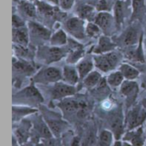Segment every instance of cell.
Returning a JSON list of instances; mask_svg holds the SVG:
<instances>
[{"label":"cell","mask_w":146,"mask_h":146,"mask_svg":"<svg viewBox=\"0 0 146 146\" xmlns=\"http://www.w3.org/2000/svg\"><path fill=\"white\" fill-rule=\"evenodd\" d=\"M121 55L119 52L111 51L104 54H98L93 57L94 64L97 68L102 72H110L119 65L121 62Z\"/></svg>","instance_id":"1"},{"label":"cell","mask_w":146,"mask_h":146,"mask_svg":"<svg viewBox=\"0 0 146 146\" xmlns=\"http://www.w3.org/2000/svg\"><path fill=\"white\" fill-rule=\"evenodd\" d=\"M62 78V73L53 67H49L41 69L37 74L33 77V81L36 83L41 84H50V83H56Z\"/></svg>","instance_id":"2"},{"label":"cell","mask_w":146,"mask_h":146,"mask_svg":"<svg viewBox=\"0 0 146 146\" xmlns=\"http://www.w3.org/2000/svg\"><path fill=\"white\" fill-rule=\"evenodd\" d=\"M65 29L73 37L77 39H84L86 36V26L83 19L78 17H71L64 23Z\"/></svg>","instance_id":"3"},{"label":"cell","mask_w":146,"mask_h":146,"mask_svg":"<svg viewBox=\"0 0 146 146\" xmlns=\"http://www.w3.org/2000/svg\"><path fill=\"white\" fill-rule=\"evenodd\" d=\"M66 55V50L59 47H40L38 51V56L45 63H51L59 61Z\"/></svg>","instance_id":"4"},{"label":"cell","mask_w":146,"mask_h":146,"mask_svg":"<svg viewBox=\"0 0 146 146\" xmlns=\"http://www.w3.org/2000/svg\"><path fill=\"white\" fill-rule=\"evenodd\" d=\"M146 119V110L141 106H135L133 107L128 113L127 118V128L132 130L139 126L142 125V123Z\"/></svg>","instance_id":"5"},{"label":"cell","mask_w":146,"mask_h":146,"mask_svg":"<svg viewBox=\"0 0 146 146\" xmlns=\"http://www.w3.org/2000/svg\"><path fill=\"white\" fill-rule=\"evenodd\" d=\"M75 92L76 89L74 87V86L68 85L67 83L56 82L51 89V97L54 99H62L72 96Z\"/></svg>","instance_id":"6"},{"label":"cell","mask_w":146,"mask_h":146,"mask_svg":"<svg viewBox=\"0 0 146 146\" xmlns=\"http://www.w3.org/2000/svg\"><path fill=\"white\" fill-rule=\"evenodd\" d=\"M140 38L141 36H139V27L137 26H131L123 33L120 38V41L123 46L130 47L136 44Z\"/></svg>","instance_id":"7"},{"label":"cell","mask_w":146,"mask_h":146,"mask_svg":"<svg viewBox=\"0 0 146 146\" xmlns=\"http://www.w3.org/2000/svg\"><path fill=\"white\" fill-rule=\"evenodd\" d=\"M94 22L104 32H109L111 30L114 23H115V17L106 11H100L97 14Z\"/></svg>","instance_id":"8"},{"label":"cell","mask_w":146,"mask_h":146,"mask_svg":"<svg viewBox=\"0 0 146 146\" xmlns=\"http://www.w3.org/2000/svg\"><path fill=\"white\" fill-rule=\"evenodd\" d=\"M15 98H21V100H24L26 103L29 102H34V103H40L43 102V98L41 94L38 92V91L34 86H29L24 90H22L21 92L17 93L15 96Z\"/></svg>","instance_id":"9"},{"label":"cell","mask_w":146,"mask_h":146,"mask_svg":"<svg viewBox=\"0 0 146 146\" xmlns=\"http://www.w3.org/2000/svg\"><path fill=\"white\" fill-rule=\"evenodd\" d=\"M121 92L127 98V103L132 104L139 92V86L133 80H125L121 86Z\"/></svg>","instance_id":"10"},{"label":"cell","mask_w":146,"mask_h":146,"mask_svg":"<svg viewBox=\"0 0 146 146\" xmlns=\"http://www.w3.org/2000/svg\"><path fill=\"white\" fill-rule=\"evenodd\" d=\"M28 30L31 35L42 40L50 39V32L48 28L34 21L28 22Z\"/></svg>","instance_id":"11"},{"label":"cell","mask_w":146,"mask_h":146,"mask_svg":"<svg viewBox=\"0 0 146 146\" xmlns=\"http://www.w3.org/2000/svg\"><path fill=\"white\" fill-rule=\"evenodd\" d=\"M29 40V30L25 27L13 28V42L21 46L26 47Z\"/></svg>","instance_id":"12"},{"label":"cell","mask_w":146,"mask_h":146,"mask_svg":"<svg viewBox=\"0 0 146 146\" xmlns=\"http://www.w3.org/2000/svg\"><path fill=\"white\" fill-rule=\"evenodd\" d=\"M115 47L116 44L111 40L110 38L107 36H101L98 45L95 47L94 52L97 54H104L113 51Z\"/></svg>","instance_id":"13"},{"label":"cell","mask_w":146,"mask_h":146,"mask_svg":"<svg viewBox=\"0 0 146 146\" xmlns=\"http://www.w3.org/2000/svg\"><path fill=\"white\" fill-rule=\"evenodd\" d=\"M62 79L64 80L65 83L68 85H75L80 79L77 68L72 66H65L62 70Z\"/></svg>","instance_id":"14"},{"label":"cell","mask_w":146,"mask_h":146,"mask_svg":"<svg viewBox=\"0 0 146 146\" xmlns=\"http://www.w3.org/2000/svg\"><path fill=\"white\" fill-rule=\"evenodd\" d=\"M94 61L93 59H89V58H84L79 63L77 64V70L80 75V79H85L92 70L93 66H94Z\"/></svg>","instance_id":"15"},{"label":"cell","mask_w":146,"mask_h":146,"mask_svg":"<svg viewBox=\"0 0 146 146\" xmlns=\"http://www.w3.org/2000/svg\"><path fill=\"white\" fill-rule=\"evenodd\" d=\"M124 139L128 141L133 146H142L144 145V142H145L142 127H139L137 131L128 132L125 135Z\"/></svg>","instance_id":"16"},{"label":"cell","mask_w":146,"mask_h":146,"mask_svg":"<svg viewBox=\"0 0 146 146\" xmlns=\"http://www.w3.org/2000/svg\"><path fill=\"white\" fill-rule=\"evenodd\" d=\"M33 71V68L27 62L22 61H13V72H15V74L19 75H30Z\"/></svg>","instance_id":"17"},{"label":"cell","mask_w":146,"mask_h":146,"mask_svg":"<svg viewBox=\"0 0 146 146\" xmlns=\"http://www.w3.org/2000/svg\"><path fill=\"white\" fill-rule=\"evenodd\" d=\"M114 13H115V25L121 27L124 21L125 17V4L122 0H117L115 3L114 7Z\"/></svg>","instance_id":"18"},{"label":"cell","mask_w":146,"mask_h":146,"mask_svg":"<svg viewBox=\"0 0 146 146\" xmlns=\"http://www.w3.org/2000/svg\"><path fill=\"white\" fill-rule=\"evenodd\" d=\"M120 72L127 80H133L139 75V72L137 68L127 63H122L120 66Z\"/></svg>","instance_id":"19"},{"label":"cell","mask_w":146,"mask_h":146,"mask_svg":"<svg viewBox=\"0 0 146 146\" xmlns=\"http://www.w3.org/2000/svg\"><path fill=\"white\" fill-rule=\"evenodd\" d=\"M20 9L23 15L28 18H35L37 15V6L31 1H21L20 3Z\"/></svg>","instance_id":"20"},{"label":"cell","mask_w":146,"mask_h":146,"mask_svg":"<svg viewBox=\"0 0 146 146\" xmlns=\"http://www.w3.org/2000/svg\"><path fill=\"white\" fill-rule=\"evenodd\" d=\"M78 15H79V17L85 20H95L96 18V9L91 6V5H87V4H84V5H80L78 9Z\"/></svg>","instance_id":"21"},{"label":"cell","mask_w":146,"mask_h":146,"mask_svg":"<svg viewBox=\"0 0 146 146\" xmlns=\"http://www.w3.org/2000/svg\"><path fill=\"white\" fill-rule=\"evenodd\" d=\"M61 108L67 113H72L75 110H79L80 109H84L85 104H82L80 103H78L75 100L73 99H65L61 104Z\"/></svg>","instance_id":"22"},{"label":"cell","mask_w":146,"mask_h":146,"mask_svg":"<svg viewBox=\"0 0 146 146\" xmlns=\"http://www.w3.org/2000/svg\"><path fill=\"white\" fill-rule=\"evenodd\" d=\"M50 44L53 46L56 47H60L62 45H65L68 43V38L67 34L63 30H58L56 31L51 37H50Z\"/></svg>","instance_id":"23"},{"label":"cell","mask_w":146,"mask_h":146,"mask_svg":"<svg viewBox=\"0 0 146 146\" xmlns=\"http://www.w3.org/2000/svg\"><path fill=\"white\" fill-rule=\"evenodd\" d=\"M124 76L122 75V74L119 71L116 72H113L111 73L107 79L108 84L111 86V87H118L121 86L124 81Z\"/></svg>","instance_id":"24"},{"label":"cell","mask_w":146,"mask_h":146,"mask_svg":"<svg viewBox=\"0 0 146 146\" xmlns=\"http://www.w3.org/2000/svg\"><path fill=\"white\" fill-rule=\"evenodd\" d=\"M100 80H101V74L97 71H92L84 79V85L87 88H92L99 83Z\"/></svg>","instance_id":"25"},{"label":"cell","mask_w":146,"mask_h":146,"mask_svg":"<svg viewBox=\"0 0 146 146\" xmlns=\"http://www.w3.org/2000/svg\"><path fill=\"white\" fill-rule=\"evenodd\" d=\"M132 7H133L132 19L139 18L145 10V0H132Z\"/></svg>","instance_id":"26"},{"label":"cell","mask_w":146,"mask_h":146,"mask_svg":"<svg viewBox=\"0 0 146 146\" xmlns=\"http://www.w3.org/2000/svg\"><path fill=\"white\" fill-rule=\"evenodd\" d=\"M126 56L128 59L133 60V61H138V62H143L144 61V56H143V52H142V46H141V39L139 41V45L134 50H130L126 53Z\"/></svg>","instance_id":"27"},{"label":"cell","mask_w":146,"mask_h":146,"mask_svg":"<svg viewBox=\"0 0 146 146\" xmlns=\"http://www.w3.org/2000/svg\"><path fill=\"white\" fill-rule=\"evenodd\" d=\"M36 131L39 134V136L44 139H50L52 137L51 131H50V127H48V125H46L44 122H41V121L37 122Z\"/></svg>","instance_id":"28"},{"label":"cell","mask_w":146,"mask_h":146,"mask_svg":"<svg viewBox=\"0 0 146 146\" xmlns=\"http://www.w3.org/2000/svg\"><path fill=\"white\" fill-rule=\"evenodd\" d=\"M101 28L95 22H88L86 26V34L90 38H96L100 35Z\"/></svg>","instance_id":"29"},{"label":"cell","mask_w":146,"mask_h":146,"mask_svg":"<svg viewBox=\"0 0 146 146\" xmlns=\"http://www.w3.org/2000/svg\"><path fill=\"white\" fill-rule=\"evenodd\" d=\"M47 125L50 127V131L56 135L58 136L62 131L64 128V124L63 122H62L61 121H57V120H52V121H47Z\"/></svg>","instance_id":"30"},{"label":"cell","mask_w":146,"mask_h":146,"mask_svg":"<svg viewBox=\"0 0 146 146\" xmlns=\"http://www.w3.org/2000/svg\"><path fill=\"white\" fill-rule=\"evenodd\" d=\"M113 135L111 132L104 130L99 136V146H110L112 143Z\"/></svg>","instance_id":"31"},{"label":"cell","mask_w":146,"mask_h":146,"mask_svg":"<svg viewBox=\"0 0 146 146\" xmlns=\"http://www.w3.org/2000/svg\"><path fill=\"white\" fill-rule=\"evenodd\" d=\"M84 53V50L81 48H76L74 49L73 51L70 52V54L68 55V62L71 64L75 63L80 60Z\"/></svg>","instance_id":"32"},{"label":"cell","mask_w":146,"mask_h":146,"mask_svg":"<svg viewBox=\"0 0 146 146\" xmlns=\"http://www.w3.org/2000/svg\"><path fill=\"white\" fill-rule=\"evenodd\" d=\"M111 128L114 131L115 136L117 138L120 137L121 133L123 132V127H122V121L120 117H115L111 121Z\"/></svg>","instance_id":"33"},{"label":"cell","mask_w":146,"mask_h":146,"mask_svg":"<svg viewBox=\"0 0 146 146\" xmlns=\"http://www.w3.org/2000/svg\"><path fill=\"white\" fill-rule=\"evenodd\" d=\"M16 136L19 139V141L21 143H23L27 140V139L28 138V129H27V127H20L16 130Z\"/></svg>","instance_id":"34"},{"label":"cell","mask_w":146,"mask_h":146,"mask_svg":"<svg viewBox=\"0 0 146 146\" xmlns=\"http://www.w3.org/2000/svg\"><path fill=\"white\" fill-rule=\"evenodd\" d=\"M33 112H35V110H32V109H17V108H13V119L15 118V120H17L20 117L21 114H31Z\"/></svg>","instance_id":"35"},{"label":"cell","mask_w":146,"mask_h":146,"mask_svg":"<svg viewBox=\"0 0 146 146\" xmlns=\"http://www.w3.org/2000/svg\"><path fill=\"white\" fill-rule=\"evenodd\" d=\"M75 0H59V6L63 10H69L74 4Z\"/></svg>","instance_id":"36"},{"label":"cell","mask_w":146,"mask_h":146,"mask_svg":"<svg viewBox=\"0 0 146 146\" xmlns=\"http://www.w3.org/2000/svg\"><path fill=\"white\" fill-rule=\"evenodd\" d=\"M13 27L14 28H18V27H25V21L22 20L21 17H20L17 15H13Z\"/></svg>","instance_id":"37"},{"label":"cell","mask_w":146,"mask_h":146,"mask_svg":"<svg viewBox=\"0 0 146 146\" xmlns=\"http://www.w3.org/2000/svg\"><path fill=\"white\" fill-rule=\"evenodd\" d=\"M44 145L45 146H61L60 144L55 140V139H52L51 138L50 139H46L44 140Z\"/></svg>","instance_id":"38"},{"label":"cell","mask_w":146,"mask_h":146,"mask_svg":"<svg viewBox=\"0 0 146 146\" xmlns=\"http://www.w3.org/2000/svg\"><path fill=\"white\" fill-rule=\"evenodd\" d=\"M71 146H80V139L78 137L74 138L72 141Z\"/></svg>","instance_id":"39"},{"label":"cell","mask_w":146,"mask_h":146,"mask_svg":"<svg viewBox=\"0 0 146 146\" xmlns=\"http://www.w3.org/2000/svg\"><path fill=\"white\" fill-rule=\"evenodd\" d=\"M45 2L51 5H59V0H45Z\"/></svg>","instance_id":"40"},{"label":"cell","mask_w":146,"mask_h":146,"mask_svg":"<svg viewBox=\"0 0 146 146\" xmlns=\"http://www.w3.org/2000/svg\"><path fill=\"white\" fill-rule=\"evenodd\" d=\"M141 86H142V88L146 89V75L143 78V80L141 81Z\"/></svg>","instance_id":"41"},{"label":"cell","mask_w":146,"mask_h":146,"mask_svg":"<svg viewBox=\"0 0 146 146\" xmlns=\"http://www.w3.org/2000/svg\"><path fill=\"white\" fill-rule=\"evenodd\" d=\"M114 146H123V144H121V142L117 141V142H115V145Z\"/></svg>","instance_id":"42"},{"label":"cell","mask_w":146,"mask_h":146,"mask_svg":"<svg viewBox=\"0 0 146 146\" xmlns=\"http://www.w3.org/2000/svg\"><path fill=\"white\" fill-rule=\"evenodd\" d=\"M143 107H144V108L146 110V98L143 100Z\"/></svg>","instance_id":"43"},{"label":"cell","mask_w":146,"mask_h":146,"mask_svg":"<svg viewBox=\"0 0 146 146\" xmlns=\"http://www.w3.org/2000/svg\"><path fill=\"white\" fill-rule=\"evenodd\" d=\"M123 146H133L132 144L129 143H123Z\"/></svg>","instance_id":"44"},{"label":"cell","mask_w":146,"mask_h":146,"mask_svg":"<svg viewBox=\"0 0 146 146\" xmlns=\"http://www.w3.org/2000/svg\"><path fill=\"white\" fill-rule=\"evenodd\" d=\"M36 146H45V145H44V144H38V145H37Z\"/></svg>","instance_id":"45"},{"label":"cell","mask_w":146,"mask_h":146,"mask_svg":"<svg viewBox=\"0 0 146 146\" xmlns=\"http://www.w3.org/2000/svg\"><path fill=\"white\" fill-rule=\"evenodd\" d=\"M29 1H31V2H33V1H36V2H38V1H39V0H29Z\"/></svg>","instance_id":"46"},{"label":"cell","mask_w":146,"mask_h":146,"mask_svg":"<svg viewBox=\"0 0 146 146\" xmlns=\"http://www.w3.org/2000/svg\"><path fill=\"white\" fill-rule=\"evenodd\" d=\"M27 146H33V145H27Z\"/></svg>","instance_id":"47"}]
</instances>
